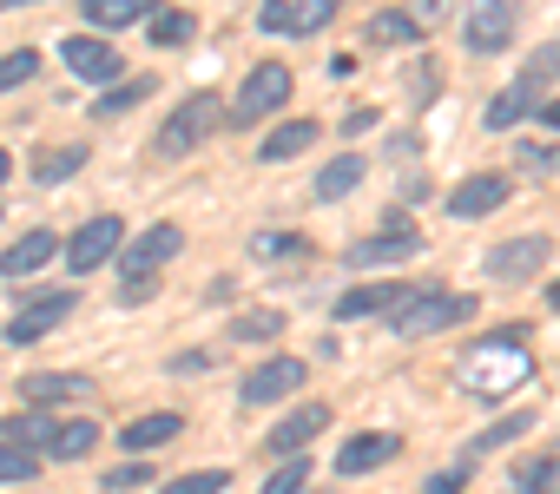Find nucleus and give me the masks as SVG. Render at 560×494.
Instances as JSON below:
<instances>
[{"mask_svg": "<svg viewBox=\"0 0 560 494\" xmlns=\"http://www.w3.org/2000/svg\"><path fill=\"white\" fill-rule=\"evenodd\" d=\"M152 93H159L152 80H119L113 93H100V99H93V119H113V113H132V106H139V99H152Z\"/></svg>", "mask_w": 560, "mask_h": 494, "instance_id": "c756f323", "label": "nucleus"}, {"mask_svg": "<svg viewBox=\"0 0 560 494\" xmlns=\"http://www.w3.org/2000/svg\"><path fill=\"white\" fill-rule=\"evenodd\" d=\"M521 34V0H468L462 8V40L475 54H508Z\"/></svg>", "mask_w": 560, "mask_h": 494, "instance_id": "423d86ee", "label": "nucleus"}, {"mask_svg": "<svg viewBox=\"0 0 560 494\" xmlns=\"http://www.w3.org/2000/svg\"><path fill=\"white\" fill-rule=\"evenodd\" d=\"M553 80H560V40H547V47H534V54L521 60V86L540 93V86H553Z\"/></svg>", "mask_w": 560, "mask_h": 494, "instance_id": "473e14b6", "label": "nucleus"}, {"mask_svg": "<svg viewBox=\"0 0 560 494\" xmlns=\"http://www.w3.org/2000/svg\"><path fill=\"white\" fill-rule=\"evenodd\" d=\"M54 415L47 409H27V415H8V422H0V442H8V448H27V455H40L47 461V442H54Z\"/></svg>", "mask_w": 560, "mask_h": 494, "instance_id": "aec40b11", "label": "nucleus"}, {"mask_svg": "<svg viewBox=\"0 0 560 494\" xmlns=\"http://www.w3.org/2000/svg\"><path fill=\"white\" fill-rule=\"evenodd\" d=\"M402 455V442L389 435V428H370V435H350L343 448H337V468L343 474H370V468H383V461H396Z\"/></svg>", "mask_w": 560, "mask_h": 494, "instance_id": "a211bd4d", "label": "nucleus"}, {"mask_svg": "<svg viewBox=\"0 0 560 494\" xmlns=\"http://www.w3.org/2000/svg\"><path fill=\"white\" fill-rule=\"evenodd\" d=\"M324 428H330V409L311 402V409H291L284 422H277V428L264 435V448H270V455H311V442H317Z\"/></svg>", "mask_w": 560, "mask_h": 494, "instance_id": "2eb2a0df", "label": "nucleus"}, {"mask_svg": "<svg viewBox=\"0 0 560 494\" xmlns=\"http://www.w3.org/2000/svg\"><path fill=\"white\" fill-rule=\"evenodd\" d=\"M468 317H475V297H462V291H422V297L409 291V304L389 324H396V337H442Z\"/></svg>", "mask_w": 560, "mask_h": 494, "instance_id": "20e7f679", "label": "nucleus"}, {"mask_svg": "<svg viewBox=\"0 0 560 494\" xmlns=\"http://www.w3.org/2000/svg\"><path fill=\"white\" fill-rule=\"evenodd\" d=\"M527 376H534L527 330H488V337L462 356V389H468L475 402H508Z\"/></svg>", "mask_w": 560, "mask_h": 494, "instance_id": "f257e3e1", "label": "nucleus"}, {"mask_svg": "<svg viewBox=\"0 0 560 494\" xmlns=\"http://www.w3.org/2000/svg\"><path fill=\"white\" fill-rule=\"evenodd\" d=\"M553 474H560V461H527V468H514V494H547Z\"/></svg>", "mask_w": 560, "mask_h": 494, "instance_id": "58836bf2", "label": "nucleus"}, {"mask_svg": "<svg viewBox=\"0 0 560 494\" xmlns=\"http://www.w3.org/2000/svg\"><path fill=\"white\" fill-rule=\"evenodd\" d=\"M547 304H553V310H560V284H547Z\"/></svg>", "mask_w": 560, "mask_h": 494, "instance_id": "49530a36", "label": "nucleus"}, {"mask_svg": "<svg viewBox=\"0 0 560 494\" xmlns=\"http://www.w3.org/2000/svg\"><path fill=\"white\" fill-rule=\"evenodd\" d=\"M304 481H311V455H291L284 468L264 481V494H304Z\"/></svg>", "mask_w": 560, "mask_h": 494, "instance_id": "c9c22d12", "label": "nucleus"}, {"mask_svg": "<svg viewBox=\"0 0 560 494\" xmlns=\"http://www.w3.org/2000/svg\"><path fill=\"white\" fill-rule=\"evenodd\" d=\"M60 54H67V67H73L80 80H93V86H113V80H119V54H113L106 40H93V34L60 40Z\"/></svg>", "mask_w": 560, "mask_h": 494, "instance_id": "f3484780", "label": "nucleus"}, {"mask_svg": "<svg viewBox=\"0 0 560 494\" xmlns=\"http://www.w3.org/2000/svg\"><path fill=\"white\" fill-rule=\"evenodd\" d=\"M416 251H422V237H416V231H402V224H389V231L363 237L357 251H343V258H350V271H389V264H409Z\"/></svg>", "mask_w": 560, "mask_h": 494, "instance_id": "f8f14e48", "label": "nucleus"}, {"mask_svg": "<svg viewBox=\"0 0 560 494\" xmlns=\"http://www.w3.org/2000/svg\"><path fill=\"white\" fill-rule=\"evenodd\" d=\"M119 244H126V224H119L113 211H100V217H86V224L60 244V258H67L73 271H100L106 258H119Z\"/></svg>", "mask_w": 560, "mask_h": 494, "instance_id": "6e6552de", "label": "nucleus"}, {"mask_svg": "<svg viewBox=\"0 0 560 494\" xmlns=\"http://www.w3.org/2000/svg\"><path fill=\"white\" fill-rule=\"evenodd\" d=\"M224 487H231V474H224V468H198V474L165 481V494H224Z\"/></svg>", "mask_w": 560, "mask_h": 494, "instance_id": "f704fd0d", "label": "nucleus"}, {"mask_svg": "<svg viewBox=\"0 0 560 494\" xmlns=\"http://www.w3.org/2000/svg\"><path fill=\"white\" fill-rule=\"evenodd\" d=\"M304 145H317V119H291V126H277V132L257 145V158H264V165H284V158H298Z\"/></svg>", "mask_w": 560, "mask_h": 494, "instance_id": "5701e85b", "label": "nucleus"}, {"mask_svg": "<svg viewBox=\"0 0 560 494\" xmlns=\"http://www.w3.org/2000/svg\"><path fill=\"white\" fill-rule=\"evenodd\" d=\"M40 474V455H27V448H8L0 442V481H34Z\"/></svg>", "mask_w": 560, "mask_h": 494, "instance_id": "4c0bfd02", "label": "nucleus"}, {"mask_svg": "<svg viewBox=\"0 0 560 494\" xmlns=\"http://www.w3.org/2000/svg\"><path fill=\"white\" fill-rule=\"evenodd\" d=\"M527 428H534V415H527V409H514V415L488 422V428H481V435H475V442L462 448V461H481L488 448H508V442H514V435H527Z\"/></svg>", "mask_w": 560, "mask_h": 494, "instance_id": "bb28decb", "label": "nucleus"}, {"mask_svg": "<svg viewBox=\"0 0 560 494\" xmlns=\"http://www.w3.org/2000/svg\"><path fill=\"white\" fill-rule=\"evenodd\" d=\"M34 73H40V54H34V47H14L8 60H0V93H14V86H27Z\"/></svg>", "mask_w": 560, "mask_h": 494, "instance_id": "72a5a7b5", "label": "nucleus"}, {"mask_svg": "<svg viewBox=\"0 0 560 494\" xmlns=\"http://www.w3.org/2000/svg\"><path fill=\"white\" fill-rule=\"evenodd\" d=\"M27 310L21 317H8V343H40L54 324H67V310L80 304L73 291H47V297H21Z\"/></svg>", "mask_w": 560, "mask_h": 494, "instance_id": "4468645a", "label": "nucleus"}, {"mask_svg": "<svg viewBox=\"0 0 560 494\" xmlns=\"http://www.w3.org/2000/svg\"><path fill=\"white\" fill-rule=\"evenodd\" d=\"M284 99H291V67H284V60H257V67L244 73L237 99L224 106V119H231V126H257V119H270V113H284Z\"/></svg>", "mask_w": 560, "mask_h": 494, "instance_id": "f03ea898", "label": "nucleus"}, {"mask_svg": "<svg viewBox=\"0 0 560 494\" xmlns=\"http://www.w3.org/2000/svg\"><path fill=\"white\" fill-rule=\"evenodd\" d=\"M139 481H152V461H126V468L106 474V487H139Z\"/></svg>", "mask_w": 560, "mask_h": 494, "instance_id": "79ce46f5", "label": "nucleus"}, {"mask_svg": "<svg viewBox=\"0 0 560 494\" xmlns=\"http://www.w3.org/2000/svg\"><path fill=\"white\" fill-rule=\"evenodd\" d=\"M514 152H521V165H527V172H560V145H540V139H521Z\"/></svg>", "mask_w": 560, "mask_h": 494, "instance_id": "ea45409f", "label": "nucleus"}, {"mask_svg": "<svg viewBox=\"0 0 560 494\" xmlns=\"http://www.w3.org/2000/svg\"><path fill=\"white\" fill-rule=\"evenodd\" d=\"M527 113H540V93L514 80L508 93H494V99H488V132H508V126H521Z\"/></svg>", "mask_w": 560, "mask_h": 494, "instance_id": "393cba45", "label": "nucleus"}, {"mask_svg": "<svg viewBox=\"0 0 560 494\" xmlns=\"http://www.w3.org/2000/svg\"><path fill=\"white\" fill-rule=\"evenodd\" d=\"M93 448H100V422H86V415H80V422H60V428H54V442H47V455H54V461H86Z\"/></svg>", "mask_w": 560, "mask_h": 494, "instance_id": "a878e982", "label": "nucleus"}, {"mask_svg": "<svg viewBox=\"0 0 560 494\" xmlns=\"http://www.w3.org/2000/svg\"><path fill=\"white\" fill-rule=\"evenodd\" d=\"M304 376H311V363H304V356H264V363L237 383V402H244V409H270V402L298 396V389H304Z\"/></svg>", "mask_w": 560, "mask_h": 494, "instance_id": "0eeeda50", "label": "nucleus"}, {"mask_svg": "<svg viewBox=\"0 0 560 494\" xmlns=\"http://www.w3.org/2000/svg\"><path fill=\"white\" fill-rule=\"evenodd\" d=\"M21 396H27V402H40V409H54V402H93V396H100V383H93V376H80V369H40V376H27V383H21Z\"/></svg>", "mask_w": 560, "mask_h": 494, "instance_id": "dca6fc26", "label": "nucleus"}, {"mask_svg": "<svg viewBox=\"0 0 560 494\" xmlns=\"http://www.w3.org/2000/svg\"><path fill=\"white\" fill-rule=\"evenodd\" d=\"M468 468H475V461H455V468H448V474H435V481H429L422 494H455V487L468 481Z\"/></svg>", "mask_w": 560, "mask_h": 494, "instance_id": "37998d69", "label": "nucleus"}, {"mask_svg": "<svg viewBox=\"0 0 560 494\" xmlns=\"http://www.w3.org/2000/svg\"><path fill=\"white\" fill-rule=\"evenodd\" d=\"M8 178H14V158H8V152H0V185H8Z\"/></svg>", "mask_w": 560, "mask_h": 494, "instance_id": "a18cd8bd", "label": "nucleus"}, {"mask_svg": "<svg viewBox=\"0 0 560 494\" xmlns=\"http://www.w3.org/2000/svg\"><path fill=\"white\" fill-rule=\"evenodd\" d=\"M47 258H60V237L40 224V231H27L14 251H0V278H27V271H40Z\"/></svg>", "mask_w": 560, "mask_h": 494, "instance_id": "6ab92c4d", "label": "nucleus"}, {"mask_svg": "<svg viewBox=\"0 0 560 494\" xmlns=\"http://www.w3.org/2000/svg\"><path fill=\"white\" fill-rule=\"evenodd\" d=\"M250 251H257L264 264H291V258H304V251H311V244H304V237H291V231H257V237H250Z\"/></svg>", "mask_w": 560, "mask_h": 494, "instance_id": "2f4dec72", "label": "nucleus"}, {"mask_svg": "<svg viewBox=\"0 0 560 494\" xmlns=\"http://www.w3.org/2000/svg\"><path fill=\"white\" fill-rule=\"evenodd\" d=\"M8 8H27V0H0V14H8Z\"/></svg>", "mask_w": 560, "mask_h": 494, "instance_id": "de8ad7c7", "label": "nucleus"}, {"mask_svg": "<svg viewBox=\"0 0 560 494\" xmlns=\"http://www.w3.org/2000/svg\"><path fill=\"white\" fill-rule=\"evenodd\" d=\"M337 14H343V0H264V8H257V27H264L270 40H311V34H324Z\"/></svg>", "mask_w": 560, "mask_h": 494, "instance_id": "39448f33", "label": "nucleus"}, {"mask_svg": "<svg viewBox=\"0 0 560 494\" xmlns=\"http://www.w3.org/2000/svg\"><path fill=\"white\" fill-rule=\"evenodd\" d=\"M508 198H514V185H508L501 172H475V178H462V185H455V198H448V217L475 224V217H494Z\"/></svg>", "mask_w": 560, "mask_h": 494, "instance_id": "9b49d317", "label": "nucleus"}, {"mask_svg": "<svg viewBox=\"0 0 560 494\" xmlns=\"http://www.w3.org/2000/svg\"><path fill=\"white\" fill-rule=\"evenodd\" d=\"M357 185H363V158H357V152H343V158H330V165L317 172L311 198H317V204H337V198H350Z\"/></svg>", "mask_w": 560, "mask_h": 494, "instance_id": "412c9836", "label": "nucleus"}, {"mask_svg": "<svg viewBox=\"0 0 560 494\" xmlns=\"http://www.w3.org/2000/svg\"><path fill=\"white\" fill-rule=\"evenodd\" d=\"M178 251H185V231H178V224H145V231L132 237V251H119V271H126V278H159Z\"/></svg>", "mask_w": 560, "mask_h": 494, "instance_id": "1a4fd4ad", "label": "nucleus"}, {"mask_svg": "<svg viewBox=\"0 0 560 494\" xmlns=\"http://www.w3.org/2000/svg\"><path fill=\"white\" fill-rule=\"evenodd\" d=\"M363 40H376V47H416V40H422V21L402 14V8H383V14H370Z\"/></svg>", "mask_w": 560, "mask_h": 494, "instance_id": "b1692460", "label": "nucleus"}, {"mask_svg": "<svg viewBox=\"0 0 560 494\" xmlns=\"http://www.w3.org/2000/svg\"><path fill=\"white\" fill-rule=\"evenodd\" d=\"M80 8H86V21H93L100 34H113V27L152 21V14H159V0H80Z\"/></svg>", "mask_w": 560, "mask_h": 494, "instance_id": "4be33fe9", "label": "nucleus"}, {"mask_svg": "<svg viewBox=\"0 0 560 494\" xmlns=\"http://www.w3.org/2000/svg\"><path fill=\"white\" fill-rule=\"evenodd\" d=\"M547 258H553L547 237H508V244H494V251H488V278L494 284H527V278H540Z\"/></svg>", "mask_w": 560, "mask_h": 494, "instance_id": "9d476101", "label": "nucleus"}, {"mask_svg": "<svg viewBox=\"0 0 560 494\" xmlns=\"http://www.w3.org/2000/svg\"><path fill=\"white\" fill-rule=\"evenodd\" d=\"M402 304H409V284H357V291H343L330 304V317L337 324H363V317H396Z\"/></svg>", "mask_w": 560, "mask_h": 494, "instance_id": "ddd939ff", "label": "nucleus"}, {"mask_svg": "<svg viewBox=\"0 0 560 494\" xmlns=\"http://www.w3.org/2000/svg\"><path fill=\"white\" fill-rule=\"evenodd\" d=\"M80 165H86V145H54V152L34 158V178H40V185H60V178H73Z\"/></svg>", "mask_w": 560, "mask_h": 494, "instance_id": "7c9ffc66", "label": "nucleus"}, {"mask_svg": "<svg viewBox=\"0 0 560 494\" xmlns=\"http://www.w3.org/2000/svg\"><path fill=\"white\" fill-rule=\"evenodd\" d=\"M159 297V278H126L119 284V304H152Z\"/></svg>", "mask_w": 560, "mask_h": 494, "instance_id": "a19ab883", "label": "nucleus"}, {"mask_svg": "<svg viewBox=\"0 0 560 494\" xmlns=\"http://www.w3.org/2000/svg\"><path fill=\"white\" fill-rule=\"evenodd\" d=\"M145 34H152V47H185V40L198 34V21H191V14H178V8H159V14L145 21Z\"/></svg>", "mask_w": 560, "mask_h": 494, "instance_id": "c85d7f7f", "label": "nucleus"}, {"mask_svg": "<svg viewBox=\"0 0 560 494\" xmlns=\"http://www.w3.org/2000/svg\"><path fill=\"white\" fill-rule=\"evenodd\" d=\"M178 428H185V422H178V415L165 409V415H139V422H126V435H119V442H126L132 455H145V448H159V442H172Z\"/></svg>", "mask_w": 560, "mask_h": 494, "instance_id": "cd10ccee", "label": "nucleus"}, {"mask_svg": "<svg viewBox=\"0 0 560 494\" xmlns=\"http://www.w3.org/2000/svg\"><path fill=\"white\" fill-rule=\"evenodd\" d=\"M284 330V310H244L237 324H231V337H244V343H257V337H277Z\"/></svg>", "mask_w": 560, "mask_h": 494, "instance_id": "e433bc0d", "label": "nucleus"}, {"mask_svg": "<svg viewBox=\"0 0 560 494\" xmlns=\"http://www.w3.org/2000/svg\"><path fill=\"white\" fill-rule=\"evenodd\" d=\"M218 126H224V106H218L211 93H191V99H178V113L159 126L152 152H159V158H185V152H198Z\"/></svg>", "mask_w": 560, "mask_h": 494, "instance_id": "7ed1b4c3", "label": "nucleus"}, {"mask_svg": "<svg viewBox=\"0 0 560 494\" xmlns=\"http://www.w3.org/2000/svg\"><path fill=\"white\" fill-rule=\"evenodd\" d=\"M540 126H547V132H560V99H540Z\"/></svg>", "mask_w": 560, "mask_h": 494, "instance_id": "c03bdc74", "label": "nucleus"}]
</instances>
